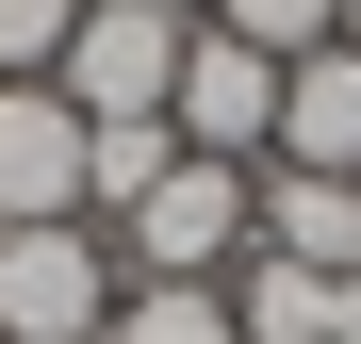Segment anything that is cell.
I'll use <instances>...</instances> for the list:
<instances>
[{
  "label": "cell",
  "mask_w": 361,
  "mask_h": 344,
  "mask_svg": "<svg viewBox=\"0 0 361 344\" xmlns=\"http://www.w3.org/2000/svg\"><path fill=\"white\" fill-rule=\"evenodd\" d=\"M82 164H99V132L49 82H0V229H99L82 213Z\"/></svg>",
  "instance_id": "cell-4"
},
{
  "label": "cell",
  "mask_w": 361,
  "mask_h": 344,
  "mask_svg": "<svg viewBox=\"0 0 361 344\" xmlns=\"http://www.w3.org/2000/svg\"><path fill=\"white\" fill-rule=\"evenodd\" d=\"M197 17H214L230 49H263V66H312V49L345 33V0H197Z\"/></svg>",
  "instance_id": "cell-9"
},
{
  "label": "cell",
  "mask_w": 361,
  "mask_h": 344,
  "mask_svg": "<svg viewBox=\"0 0 361 344\" xmlns=\"http://www.w3.org/2000/svg\"><path fill=\"white\" fill-rule=\"evenodd\" d=\"M164 132H180V148H214V164H263V148H279V66H263V49H230V33L197 17V49H180V98H164Z\"/></svg>",
  "instance_id": "cell-5"
},
{
  "label": "cell",
  "mask_w": 361,
  "mask_h": 344,
  "mask_svg": "<svg viewBox=\"0 0 361 344\" xmlns=\"http://www.w3.org/2000/svg\"><path fill=\"white\" fill-rule=\"evenodd\" d=\"M263 164L361 181V49H312V66H279V148H263Z\"/></svg>",
  "instance_id": "cell-7"
},
{
  "label": "cell",
  "mask_w": 361,
  "mask_h": 344,
  "mask_svg": "<svg viewBox=\"0 0 361 344\" xmlns=\"http://www.w3.org/2000/svg\"><path fill=\"white\" fill-rule=\"evenodd\" d=\"M263 164H214V148H180L164 181L132 197V213H99V246H115V279H230L263 246Z\"/></svg>",
  "instance_id": "cell-1"
},
{
  "label": "cell",
  "mask_w": 361,
  "mask_h": 344,
  "mask_svg": "<svg viewBox=\"0 0 361 344\" xmlns=\"http://www.w3.org/2000/svg\"><path fill=\"white\" fill-rule=\"evenodd\" d=\"M329 49H361V0H345V33H329Z\"/></svg>",
  "instance_id": "cell-11"
},
{
  "label": "cell",
  "mask_w": 361,
  "mask_h": 344,
  "mask_svg": "<svg viewBox=\"0 0 361 344\" xmlns=\"http://www.w3.org/2000/svg\"><path fill=\"white\" fill-rule=\"evenodd\" d=\"M263 262H295V279H361V181H312V164H263Z\"/></svg>",
  "instance_id": "cell-6"
},
{
  "label": "cell",
  "mask_w": 361,
  "mask_h": 344,
  "mask_svg": "<svg viewBox=\"0 0 361 344\" xmlns=\"http://www.w3.org/2000/svg\"><path fill=\"white\" fill-rule=\"evenodd\" d=\"M115 246L99 229H0V344H99L115 328Z\"/></svg>",
  "instance_id": "cell-3"
},
{
  "label": "cell",
  "mask_w": 361,
  "mask_h": 344,
  "mask_svg": "<svg viewBox=\"0 0 361 344\" xmlns=\"http://www.w3.org/2000/svg\"><path fill=\"white\" fill-rule=\"evenodd\" d=\"M66 33H82V0H0V82H49Z\"/></svg>",
  "instance_id": "cell-10"
},
{
  "label": "cell",
  "mask_w": 361,
  "mask_h": 344,
  "mask_svg": "<svg viewBox=\"0 0 361 344\" xmlns=\"http://www.w3.org/2000/svg\"><path fill=\"white\" fill-rule=\"evenodd\" d=\"M99 344H247V328H230V279H132Z\"/></svg>",
  "instance_id": "cell-8"
},
{
  "label": "cell",
  "mask_w": 361,
  "mask_h": 344,
  "mask_svg": "<svg viewBox=\"0 0 361 344\" xmlns=\"http://www.w3.org/2000/svg\"><path fill=\"white\" fill-rule=\"evenodd\" d=\"M180 49H197V17H180V0H82V33H66V66H49V98H66L82 132H132V115L180 98Z\"/></svg>",
  "instance_id": "cell-2"
}]
</instances>
